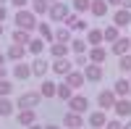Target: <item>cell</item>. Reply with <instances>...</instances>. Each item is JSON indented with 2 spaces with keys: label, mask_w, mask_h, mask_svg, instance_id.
<instances>
[{
  "label": "cell",
  "mask_w": 131,
  "mask_h": 129,
  "mask_svg": "<svg viewBox=\"0 0 131 129\" xmlns=\"http://www.w3.org/2000/svg\"><path fill=\"white\" fill-rule=\"evenodd\" d=\"M113 92H115V98H128L131 95V84H128V77H121L115 84H113Z\"/></svg>",
  "instance_id": "d6986e66"
},
{
  "label": "cell",
  "mask_w": 131,
  "mask_h": 129,
  "mask_svg": "<svg viewBox=\"0 0 131 129\" xmlns=\"http://www.w3.org/2000/svg\"><path fill=\"white\" fill-rule=\"evenodd\" d=\"M86 63H89V56H86V53H76V58H73V66H79V69H84Z\"/></svg>",
  "instance_id": "8d00e7d4"
},
{
  "label": "cell",
  "mask_w": 131,
  "mask_h": 129,
  "mask_svg": "<svg viewBox=\"0 0 131 129\" xmlns=\"http://www.w3.org/2000/svg\"><path fill=\"white\" fill-rule=\"evenodd\" d=\"M81 129H84V126H81Z\"/></svg>",
  "instance_id": "f5cc1de1"
},
{
  "label": "cell",
  "mask_w": 131,
  "mask_h": 129,
  "mask_svg": "<svg viewBox=\"0 0 131 129\" xmlns=\"http://www.w3.org/2000/svg\"><path fill=\"white\" fill-rule=\"evenodd\" d=\"M29 5H31V11H34L37 16H47V11H50V0H29Z\"/></svg>",
  "instance_id": "4316f807"
},
{
  "label": "cell",
  "mask_w": 131,
  "mask_h": 129,
  "mask_svg": "<svg viewBox=\"0 0 131 129\" xmlns=\"http://www.w3.org/2000/svg\"><path fill=\"white\" fill-rule=\"evenodd\" d=\"M81 71H84V79L92 82V84H97V82L105 79V66H102V63H86Z\"/></svg>",
  "instance_id": "277c9868"
},
{
  "label": "cell",
  "mask_w": 131,
  "mask_h": 129,
  "mask_svg": "<svg viewBox=\"0 0 131 129\" xmlns=\"http://www.w3.org/2000/svg\"><path fill=\"white\" fill-rule=\"evenodd\" d=\"M86 124H89L92 129H105V124H107V111H92L89 116H86Z\"/></svg>",
  "instance_id": "9c48e42d"
},
{
  "label": "cell",
  "mask_w": 131,
  "mask_h": 129,
  "mask_svg": "<svg viewBox=\"0 0 131 129\" xmlns=\"http://www.w3.org/2000/svg\"><path fill=\"white\" fill-rule=\"evenodd\" d=\"M73 95V90H71V84H66V82H60L58 84V90H55V98H60V100H66L68 103V98Z\"/></svg>",
  "instance_id": "d6a6232c"
},
{
  "label": "cell",
  "mask_w": 131,
  "mask_h": 129,
  "mask_svg": "<svg viewBox=\"0 0 131 129\" xmlns=\"http://www.w3.org/2000/svg\"><path fill=\"white\" fill-rule=\"evenodd\" d=\"M13 21H16V26H18V29H26V32H34L37 24H39V21H37V13H34L31 8H18Z\"/></svg>",
  "instance_id": "6da1fadb"
},
{
  "label": "cell",
  "mask_w": 131,
  "mask_h": 129,
  "mask_svg": "<svg viewBox=\"0 0 131 129\" xmlns=\"http://www.w3.org/2000/svg\"><path fill=\"white\" fill-rule=\"evenodd\" d=\"M37 105H42L39 90H34V92H21L18 100H16V108H37Z\"/></svg>",
  "instance_id": "3957f363"
},
{
  "label": "cell",
  "mask_w": 131,
  "mask_h": 129,
  "mask_svg": "<svg viewBox=\"0 0 131 129\" xmlns=\"http://www.w3.org/2000/svg\"><path fill=\"white\" fill-rule=\"evenodd\" d=\"M68 45H71V53H73V56H76V53H86V50H89L86 40H71Z\"/></svg>",
  "instance_id": "e575fe53"
},
{
  "label": "cell",
  "mask_w": 131,
  "mask_h": 129,
  "mask_svg": "<svg viewBox=\"0 0 131 129\" xmlns=\"http://www.w3.org/2000/svg\"><path fill=\"white\" fill-rule=\"evenodd\" d=\"M8 3H13L16 8H26V5H29V0H8Z\"/></svg>",
  "instance_id": "ab89813d"
},
{
  "label": "cell",
  "mask_w": 131,
  "mask_h": 129,
  "mask_svg": "<svg viewBox=\"0 0 131 129\" xmlns=\"http://www.w3.org/2000/svg\"><path fill=\"white\" fill-rule=\"evenodd\" d=\"M71 13V5H66L63 0H55V3H50V11H47V19L50 21H58V24H63L66 16Z\"/></svg>",
  "instance_id": "7a4b0ae2"
},
{
  "label": "cell",
  "mask_w": 131,
  "mask_h": 129,
  "mask_svg": "<svg viewBox=\"0 0 131 129\" xmlns=\"http://www.w3.org/2000/svg\"><path fill=\"white\" fill-rule=\"evenodd\" d=\"M3 32H5V29H3V24H0V37H3Z\"/></svg>",
  "instance_id": "c3c4849f"
},
{
  "label": "cell",
  "mask_w": 131,
  "mask_h": 129,
  "mask_svg": "<svg viewBox=\"0 0 131 129\" xmlns=\"http://www.w3.org/2000/svg\"><path fill=\"white\" fill-rule=\"evenodd\" d=\"M105 3H107V5H113V8H121L123 0H105Z\"/></svg>",
  "instance_id": "60d3db41"
},
{
  "label": "cell",
  "mask_w": 131,
  "mask_h": 129,
  "mask_svg": "<svg viewBox=\"0 0 131 129\" xmlns=\"http://www.w3.org/2000/svg\"><path fill=\"white\" fill-rule=\"evenodd\" d=\"M115 92H113V87L110 90H100V95H97V105H100L102 111H113V105H115Z\"/></svg>",
  "instance_id": "ba28073f"
},
{
  "label": "cell",
  "mask_w": 131,
  "mask_h": 129,
  "mask_svg": "<svg viewBox=\"0 0 131 129\" xmlns=\"http://www.w3.org/2000/svg\"><path fill=\"white\" fill-rule=\"evenodd\" d=\"M102 37H105V42H115L118 37H121V29H118L115 24H107V26L102 29Z\"/></svg>",
  "instance_id": "4dcf8cb0"
},
{
  "label": "cell",
  "mask_w": 131,
  "mask_h": 129,
  "mask_svg": "<svg viewBox=\"0 0 131 129\" xmlns=\"http://www.w3.org/2000/svg\"><path fill=\"white\" fill-rule=\"evenodd\" d=\"M5 77H8V69H5V66H0V79H5Z\"/></svg>",
  "instance_id": "b9f144b4"
},
{
  "label": "cell",
  "mask_w": 131,
  "mask_h": 129,
  "mask_svg": "<svg viewBox=\"0 0 131 129\" xmlns=\"http://www.w3.org/2000/svg\"><path fill=\"white\" fill-rule=\"evenodd\" d=\"M63 82L66 84H71V90H79V87H84V71H79V69H73L71 74H66V77H63Z\"/></svg>",
  "instance_id": "9a60e30c"
},
{
  "label": "cell",
  "mask_w": 131,
  "mask_h": 129,
  "mask_svg": "<svg viewBox=\"0 0 131 129\" xmlns=\"http://www.w3.org/2000/svg\"><path fill=\"white\" fill-rule=\"evenodd\" d=\"M24 56H26V45H16V42H10V48L5 50V58L8 61H24Z\"/></svg>",
  "instance_id": "2e32d148"
},
{
  "label": "cell",
  "mask_w": 131,
  "mask_h": 129,
  "mask_svg": "<svg viewBox=\"0 0 131 129\" xmlns=\"http://www.w3.org/2000/svg\"><path fill=\"white\" fill-rule=\"evenodd\" d=\"M55 90H58V84L52 82V79H42V84H39L42 100H52V98H55Z\"/></svg>",
  "instance_id": "ac0fdd59"
},
{
  "label": "cell",
  "mask_w": 131,
  "mask_h": 129,
  "mask_svg": "<svg viewBox=\"0 0 131 129\" xmlns=\"http://www.w3.org/2000/svg\"><path fill=\"white\" fill-rule=\"evenodd\" d=\"M107 11H110V5H107L105 0H92V5H89V13H92V16H97V19H102Z\"/></svg>",
  "instance_id": "cb8c5ba5"
},
{
  "label": "cell",
  "mask_w": 131,
  "mask_h": 129,
  "mask_svg": "<svg viewBox=\"0 0 131 129\" xmlns=\"http://www.w3.org/2000/svg\"><path fill=\"white\" fill-rule=\"evenodd\" d=\"M47 71H50V61H47L45 56H34V61H31V77L45 79Z\"/></svg>",
  "instance_id": "8992f818"
},
{
  "label": "cell",
  "mask_w": 131,
  "mask_h": 129,
  "mask_svg": "<svg viewBox=\"0 0 131 129\" xmlns=\"http://www.w3.org/2000/svg\"><path fill=\"white\" fill-rule=\"evenodd\" d=\"M13 92V84H10V79H0V98H8V95Z\"/></svg>",
  "instance_id": "d590c367"
},
{
  "label": "cell",
  "mask_w": 131,
  "mask_h": 129,
  "mask_svg": "<svg viewBox=\"0 0 131 129\" xmlns=\"http://www.w3.org/2000/svg\"><path fill=\"white\" fill-rule=\"evenodd\" d=\"M110 53L118 56V58L126 56V53H131V40H128V37H118L115 42H110Z\"/></svg>",
  "instance_id": "7c38bea8"
},
{
  "label": "cell",
  "mask_w": 131,
  "mask_h": 129,
  "mask_svg": "<svg viewBox=\"0 0 131 129\" xmlns=\"http://www.w3.org/2000/svg\"><path fill=\"white\" fill-rule=\"evenodd\" d=\"M89 5H92V0H73V3H71V11H73V13H79V16H84V13H89Z\"/></svg>",
  "instance_id": "1f68e13d"
},
{
  "label": "cell",
  "mask_w": 131,
  "mask_h": 129,
  "mask_svg": "<svg viewBox=\"0 0 131 129\" xmlns=\"http://www.w3.org/2000/svg\"><path fill=\"white\" fill-rule=\"evenodd\" d=\"M105 129H123V119H107V124H105Z\"/></svg>",
  "instance_id": "74e56055"
},
{
  "label": "cell",
  "mask_w": 131,
  "mask_h": 129,
  "mask_svg": "<svg viewBox=\"0 0 131 129\" xmlns=\"http://www.w3.org/2000/svg\"><path fill=\"white\" fill-rule=\"evenodd\" d=\"M123 129H131V119H128V121H126V124H123Z\"/></svg>",
  "instance_id": "7dc6e473"
},
{
  "label": "cell",
  "mask_w": 131,
  "mask_h": 129,
  "mask_svg": "<svg viewBox=\"0 0 131 129\" xmlns=\"http://www.w3.org/2000/svg\"><path fill=\"white\" fill-rule=\"evenodd\" d=\"M128 84H131V74H128Z\"/></svg>",
  "instance_id": "f907efd6"
},
{
  "label": "cell",
  "mask_w": 131,
  "mask_h": 129,
  "mask_svg": "<svg viewBox=\"0 0 131 129\" xmlns=\"http://www.w3.org/2000/svg\"><path fill=\"white\" fill-rule=\"evenodd\" d=\"M16 111V103L10 98H0V119H8L10 113Z\"/></svg>",
  "instance_id": "83f0119b"
},
{
  "label": "cell",
  "mask_w": 131,
  "mask_h": 129,
  "mask_svg": "<svg viewBox=\"0 0 131 129\" xmlns=\"http://www.w3.org/2000/svg\"><path fill=\"white\" fill-rule=\"evenodd\" d=\"M73 37H71V29L66 26V24H60L58 29H52V42H71Z\"/></svg>",
  "instance_id": "603a6c76"
},
{
  "label": "cell",
  "mask_w": 131,
  "mask_h": 129,
  "mask_svg": "<svg viewBox=\"0 0 131 129\" xmlns=\"http://www.w3.org/2000/svg\"><path fill=\"white\" fill-rule=\"evenodd\" d=\"M50 71H52V74H58V77H66V74H71V71H73V61H68V56H66V58H52Z\"/></svg>",
  "instance_id": "5b68a950"
},
{
  "label": "cell",
  "mask_w": 131,
  "mask_h": 129,
  "mask_svg": "<svg viewBox=\"0 0 131 129\" xmlns=\"http://www.w3.org/2000/svg\"><path fill=\"white\" fill-rule=\"evenodd\" d=\"M10 40H13L16 45H29V40H31V32H26V29H18V26H16V32L10 34Z\"/></svg>",
  "instance_id": "f1b7e54d"
},
{
  "label": "cell",
  "mask_w": 131,
  "mask_h": 129,
  "mask_svg": "<svg viewBox=\"0 0 131 129\" xmlns=\"http://www.w3.org/2000/svg\"><path fill=\"white\" fill-rule=\"evenodd\" d=\"M113 111L118 119H131V100L128 98H118L115 105H113Z\"/></svg>",
  "instance_id": "5bb4252c"
},
{
  "label": "cell",
  "mask_w": 131,
  "mask_h": 129,
  "mask_svg": "<svg viewBox=\"0 0 131 129\" xmlns=\"http://www.w3.org/2000/svg\"><path fill=\"white\" fill-rule=\"evenodd\" d=\"M121 8H126V11H131V0H123V3H121Z\"/></svg>",
  "instance_id": "7bdbcfd3"
},
{
  "label": "cell",
  "mask_w": 131,
  "mask_h": 129,
  "mask_svg": "<svg viewBox=\"0 0 131 129\" xmlns=\"http://www.w3.org/2000/svg\"><path fill=\"white\" fill-rule=\"evenodd\" d=\"M26 129H45V126H42L39 121H34V124H31V126H26Z\"/></svg>",
  "instance_id": "ee69618b"
},
{
  "label": "cell",
  "mask_w": 131,
  "mask_h": 129,
  "mask_svg": "<svg viewBox=\"0 0 131 129\" xmlns=\"http://www.w3.org/2000/svg\"><path fill=\"white\" fill-rule=\"evenodd\" d=\"M34 32H37V34H39L42 40H45V42H52V26L47 24V21H39Z\"/></svg>",
  "instance_id": "f546056e"
},
{
  "label": "cell",
  "mask_w": 131,
  "mask_h": 129,
  "mask_svg": "<svg viewBox=\"0 0 131 129\" xmlns=\"http://www.w3.org/2000/svg\"><path fill=\"white\" fill-rule=\"evenodd\" d=\"M16 121H18V126H31L37 121V108H18Z\"/></svg>",
  "instance_id": "8fae6325"
},
{
  "label": "cell",
  "mask_w": 131,
  "mask_h": 129,
  "mask_svg": "<svg viewBox=\"0 0 131 129\" xmlns=\"http://www.w3.org/2000/svg\"><path fill=\"white\" fill-rule=\"evenodd\" d=\"M63 126H66V129H81V126H84V113L68 111V113L63 116Z\"/></svg>",
  "instance_id": "4fadbf2b"
},
{
  "label": "cell",
  "mask_w": 131,
  "mask_h": 129,
  "mask_svg": "<svg viewBox=\"0 0 131 129\" xmlns=\"http://www.w3.org/2000/svg\"><path fill=\"white\" fill-rule=\"evenodd\" d=\"M118 69H121L123 77H128V74H131V53H126V56L118 58Z\"/></svg>",
  "instance_id": "836d02e7"
},
{
  "label": "cell",
  "mask_w": 131,
  "mask_h": 129,
  "mask_svg": "<svg viewBox=\"0 0 131 129\" xmlns=\"http://www.w3.org/2000/svg\"><path fill=\"white\" fill-rule=\"evenodd\" d=\"M50 3H55V0H50Z\"/></svg>",
  "instance_id": "816d5d0a"
},
{
  "label": "cell",
  "mask_w": 131,
  "mask_h": 129,
  "mask_svg": "<svg viewBox=\"0 0 131 129\" xmlns=\"http://www.w3.org/2000/svg\"><path fill=\"white\" fill-rule=\"evenodd\" d=\"M68 111H73V113H86L89 111V100H86V95H71L68 98Z\"/></svg>",
  "instance_id": "52a82bcc"
},
{
  "label": "cell",
  "mask_w": 131,
  "mask_h": 129,
  "mask_svg": "<svg viewBox=\"0 0 131 129\" xmlns=\"http://www.w3.org/2000/svg\"><path fill=\"white\" fill-rule=\"evenodd\" d=\"M113 24H115L118 29H126V26H131V11H126V8H118V11H115V16H113Z\"/></svg>",
  "instance_id": "e0dca14e"
},
{
  "label": "cell",
  "mask_w": 131,
  "mask_h": 129,
  "mask_svg": "<svg viewBox=\"0 0 131 129\" xmlns=\"http://www.w3.org/2000/svg\"><path fill=\"white\" fill-rule=\"evenodd\" d=\"M26 50L31 53V56H42V53H45V40H42V37H31Z\"/></svg>",
  "instance_id": "484cf974"
},
{
  "label": "cell",
  "mask_w": 131,
  "mask_h": 129,
  "mask_svg": "<svg viewBox=\"0 0 131 129\" xmlns=\"http://www.w3.org/2000/svg\"><path fill=\"white\" fill-rule=\"evenodd\" d=\"M5 19H8V8H5L3 3H0V24H3V21H5Z\"/></svg>",
  "instance_id": "f35d334b"
},
{
  "label": "cell",
  "mask_w": 131,
  "mask_h": 129,
  "mask_svg": "<svg viewBox=\"0 0 131 129\" xmlns=\"http://www.w3.org/2000/svg\"><path fill=\"white\" fill-rule=\"evenodd\" d=\"M86 56H89V63H105L107 50H105L102 45H94V48H89V50H86Z\"/></svg>",
  "instance_id": "ffe728a7"
},
{
  "label": "cell",
  "mask_w": 131,
  "mask_h": 129,
  "mask_svg": "<svg viewBox=\"0 0 131 129\" xmlns=\"http://www.w3.org/2000/svg\"><path fill=\"white\" fill-rule=\"evenodd\" d=\"M63 24L66 26H68L71 32H86V29H89V26H86V21L79 16V13H68V16H66V21H63Z\"/></svg>",
  "instance_id": "30bf717a"
},
{
  "label": "cell",
  "mask_w": 131,
  "mask_h": 129,
  "mask_svg": "<svg viewBox=\"0 0 131 129\" xmlns=\"http://www.w3.org/2000/svg\"><path fill=\"white\" fill-rule=\"evenodd\" d=\"M0 3H3V5H5V3H8V0H0Z\"/></svg>",
  "instance_id": "681fc988"
},
{
  "label": "cell",
  "mask_w": 131,
  "mask_h": 129,
  "mask_svg": "<svg viewBox=\"0 0 131 129\" xmlns=\"http://www.w3.org/2000/svg\"><path fill=\"white\" fill-rule=\"evenodd\" d=\"M71 53V45L68 42H50V56L52 58H66Z\"/></svg>",
  "instance_id": "44dd1931"
},
{
  "label": "cell",
  "mask_w": 131,
  "mask_h": 129,
  "mask_svg": "<svg viewBox=\"0 0 131 129\" xmlns=\"http://www.w3.org/2000/svg\"><path fill=\"white\" fill-rule=\"evenodd\" d=\"M105 37H102V29H86V45L94 48V45H102Z\"/></svg>",
  "instance_id": "d4e9b609"
},
{
  "label": "cell",
  "mask_w": 131,
  "mask_h": 129,
  "mask_svg": "<svg viewBox=\"0 0 131 129\" xmlns=\"http://www.w3.org/2000/svg\"><path fill=\"white\" fill-rule=\"evenodd\" d=\"M13 77H16V79H29V77H31V63L16 61V63H13Z\"/></svg>",
  "instance_id": "7402d4cb"
},
{
  "label": "cell",
  "mask_w": 131,
  "mask_h": 129,
  "mask_svg": "<svg viewBox=\"0 0 131 129\" xmlns=\"http://www.w3.org/2000/svg\"><path fill=\"white\" fill-rule=\"evenodd\" d=\"M5 61H8V58H5V53H0V66H5Z\"/></svg>",
  "instance_id": "f6af8a7d"
},
{
  "label": "cell",
  "mask_w": 131,
  "mask_h": 129,
  "mask_svg": "<svg viewBox=\"0 0 131 129\" xmlns=\"http://www.w3.org/2000/svg\"><path fill=\"white\" fill-rule=\"evenodd\" d=\"M45 129H60L58 124H45Z\"/></svg>",
  "instance_id": "bcb514c9"
}]
</instances>
